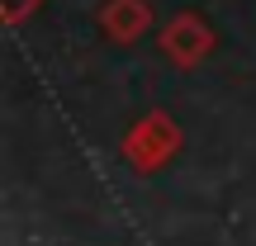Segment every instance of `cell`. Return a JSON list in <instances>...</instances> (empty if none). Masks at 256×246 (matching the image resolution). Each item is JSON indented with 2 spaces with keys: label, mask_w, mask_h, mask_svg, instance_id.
<instances>
[{
  "label": "cell",
  "mask_w": 256,
  "mask_h": 246,
  "mask_svg": "<svg viewBox=\"0 0 256 246\" xmlns=\"http://www.w3.org/2000/svg\"><path fill=\"white\" fill-rule=\"evenodd\" d=\"M100 33L110 38V43H138V38L152 28V5L147 0H104L100 5Z\"/></svg>",
  "instance_id": "cell-3"
},
{
  "label": "cell",
  "mask_w": 256,
  "mask_h": 246,
  "mask_svg": "<svg viewBox=\"0 0 256 246\" xmlns=\"http://www.w3.org/2000/svg\"><path fill=\"white\" fill-rule=\"evenodd\" d=\"M119 152H124V161L133 166V171H162V166L180 152V128H176V119L166 109H152L124 133Z\"/></svg>",
  "instance_id": "cell-1"
},
{
  "label": "cell",
  "mask_w": 256,
  "mask_h": 246,
  "mask_svg": "<svg viewBox=\"0 0 256 246\" xmlns=\"http://www.w3.org/2000/svg\"><path fill=\"white\" fill-rule=\"evenodd\" d=\"M43 5H48V0H0V14H5L10 28H19L34 9H43Z\"/></svg>",
  "instance_id": "cell-4"
},
{
  "label": "cell",
  "mask_w": 256,
  "mask_h": 246,
  "mask_svg": "<svg viewBox=\"0 0 256 246\" xmlns=\"http://www.w3.org/2000/svg\"><path fill=\"white\" fill-rule=\"evenodd\" d=\"M156 47L166 52V62H171V66L190 71V66H200L204 57L218 47V38H214L209 19H204L200 9H180V14H176L171 24L156 33Z\"/></svg>",
  "instance_id": "cell-2"
}]
</instances>
